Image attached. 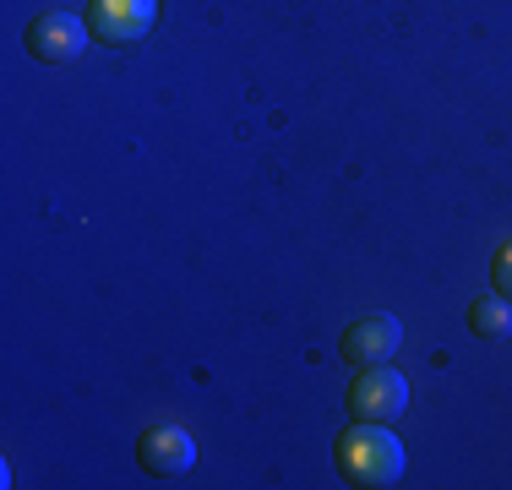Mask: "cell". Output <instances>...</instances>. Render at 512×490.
<instances>
[{"mask_svg": "<svg viewBox=\"0 0 512 490\" xmlns=\"http://www.w3.org/2000/svg\"><path fill=\"white\" fill-rule=\"evenodd\" d=\"M333 452H338V474L355 490H387V485L404 480V441L387 431V425L355 420L338 436Z\"/></svg>", "mask_w": 512, "mask_h": 490, "instance_id": "6da1fadb", "label": "cell"}, {"mask_svg": "<svg viewBox=\"0 0 512 490\" xmlns=\"http://www.w3.org/2000/svg\"><path fill=\"white\" fill-rule=\"evenodd\" d=\"M344 403H349V420H365V425H393L398 414L409 409V382L393 371V365H365L355 382H349Z\"/></svg>", "mask_w": 512, "mask_h": 490, "instance_id": "7a4b0ae2", "label": "cell"}, {"mask_svg": "<svg viewBox=\"0 0 512 490\" xmlns=\"http://www.w3.org/2000/svg\"><path fill=\"white\" fill-rule=\"evenodd\" d=\"M88 22H77L71 11H44V17L28 22V33H22V44H28L33 60H44V66H71V60L88 49Z\"/></svg>", "mask_w": 512, "mask_h": 490, "instance_id": "3957f363", "label": "cell"}, {"mask_svg": "<svg viewBox=\"0 0 512 490\" xmlns=\"http://www.w3.org/2000/svg\"><path fill=\"white\" fill-rule=\"evenodd\" d=\"M153 17H158V0H88L82 22H88L93 44L120 49V44H137L153 28Z\"/></svg>", "mask_w": 512, "mask_h": 490, "instance_id": "277c9868", "label": "cell"}, {"mask_svg": "<svg viewBox=\"0 0 512 490\" xmlns=\"http://www.w3.org/2000/svg\"><path fill=\"white\" fill-rule=\"evenodd\" d=\"M398 343H404V322L387 311H371L360 316V322H349L344 333H338V354H344L349 365H387L398 354Z\"/></svg>", "mask_w": 512, "mask_h": 490, "instance_id": "5b68a950", "label": "cell"}, {"mask_svg": "<svg viewBox=\"0 0 512 490\" xmlns=\"http://www.w3.org/2000/svg\"><path fill=\"white\" fill-rule=\"evenodd\" d=\"M137 458L153 480H180V474L197 469V441H191V431H180V425H148L137 441Z\"/></svg>", "mask_w": 512, "mask_h": 490, "instance_id": "8992f818", "label": "cell"}, {"mask_svg": "<svg viewBox=\"0 0 512 490\" xmlns=\"http://www.w3.org/2000/svg\"><path fill=\"white\" fill-rule=\"evenodd\" d=\"M469 333L485 338V343L512 338V300H502V294H491V300H474V305H469Z\"/></svg>", "mask_w": 512, "mask_h": 490, "instance_id": "52a82bcc", "label": "cell"}, {"mask_svg": "<svg viewBox=\"0 0 512 490\" xmlns=\"http://www.w3.org/2000/svg\"><path fill=\"white\" fill-rule=\"evenodd\" d=\"M491 284H496V294H502V300H512V240L496 245V256H491Z\"/></svg>", "mask_w": 512, "mask_h": 490, "instance_id": "ba28073f", "label": "cell"}]
</instances>
